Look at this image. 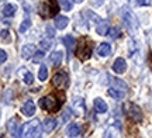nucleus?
I'll return each mask as SVG.
<instances>
[{
	"instance_id": "2eb2a0df",
	"label": "nucleus",
	"mask_w": 152,
	"mask_h": 138,
	"mask_svg": "<svg viewBox=\"0 0 152 138\" xmlns=\"http://www.w3.org/2000/svg\"><path fill=\"white\" fill-rule=\"evenodd\" d=\"M62 58H64V54H62L61 51H55V52L51 54L49 61H51V64H52V66H59L61 62H62Z\"/></svg>"
},
{
	"instance_id": "b1692460",
	"label": "nucleus",
	"mask_w": 152,
	"mask_h": 138,
	"mask_svg": "<svg viewBox=\"0 0 152 138\" xmlns=\"http://www.w3.org/2000/svg\"><path fill=\"white\" fill-rule=\"evenodd\" d=\"M47 77H48V68L45 65H41L39 71H38V79L41 82H44V80H47Z\"/></svg>"
},
{
	"instance_id": "bb28decb",
	"label": "nucleus",
	"mask_w": 152,
	"mask_h": 138,
	"mask_svg": "<svg viewBox=\"0 0 152 138\" xmlns=\"http://www.w3.org/2000/svg\"><path fill=\"white\" fill-rule=\"evenodd\" d=\"M51 45H52V41H51V38H47V39H41V42H39V47L42 48L44 51H47L51 48Z\"/></svg>"
},
{
	"instance_id": "7ed1b4c3",
	"label": "nucleus",
	"mask_w": 152,
	"mask_h": 138,
	"mask_svg": "<svg viewBox=\"0 0 152 138\" xmlns=\"http://www.w3.org/2000/svg\"><path fill=\"white\" fill-rule=\"evenodd\" d=\"M39 107L48 111H58L61 109V103L54 96H45L42 99H39Z\"/></svg>"
},
{
	"instance_id": "f03ea898",
	"label": "nucleus",
	"mask_w": 152,
	"mask_h": 138,
	"mask_svg": "<svg viewBox=\"0 0 152 138\" xmlns=\"http://www.w3.org/2000/svg\"><path fill=\"white\" fill-rule=\"evenodd\" d=\"M123 109H124L125 114L130 117L134 123H141L142 120H144L142 110L140 109V106H137L135 103H125Z\"/></svg>"
},
{
	"instance_id": "ddd939ff",
	"label": "nucleus",
	"mask_w": 152,
	"mask_h": 138,
	"mask_svg": "<svg viewBox=\"0 0 152 138\" xmlns=\"http://www.w3.org/2000/svg\"><path fill=\"white\" fill-rule=\"evenodd\" d=\"M55 128H56V120L55 118H47L42 124V131L44 133H52Z\"/></svg>"
},
{
	"instance_id": "f257e3e1",
	"label": "nucleus",
	"mask_w": 152,
	"mask_h": 138,
	"mask_svg": "<svg viewBox=\"0 0 152 138\" xmlns=\"http://www.w3.org/2000/svg\"><path fill=\"white\" fill-rule=\"evenodd\" d=\"M20 138H42V126L39 120H31L26 123L21 128Z\"/></svg>"
},
{
	"instance_id": "1a4fd4ad",
	"label": "nucleus",
	"mask_w": 152,
	"mask_h": 138,
	"mask_svg": "<svg viewBox=\"0 0 152 138\" xmlns=\"http://www.w3.org/2000/svg\"><path fill=\"white\" fill-rule=\"evenodd\" d=\"M21 113L27 117L34 116L35 114V103H34L33 100H27L21 107Z\"/></svg>"
},
{
	"instance_id": "c756f323",
	"label": "nucleus",
	"mask_w": 152,
	"mask_h": 138,
	"mask_svg": "<svg viewBox=\"0 0 152 138\" xmlns=\"http://www.w3.org/2000/svg\"><path fill=\"white\" fill-rule=\"evenodd\" d=\"M10 33H9V30H1L0 31V38L3 39V41H10Z\"/></svg>"
},
{
	"instance_id": "9d476101",
	"label": "nucleus",
	"mask_w": 152,
	"mask_h": 138,
	"mask_svg": "<svg viewBox=\"0 0 152 138\" xmlns=\"http://www.w3.org/2000/svg\"><path fill=\"white\" fill-rule=\"evenodd\" d=\"M113 71L115 72V73H124L125 71H127V62H125L124 58H117L115 61H114L113 64Z\"/></svg>"
},
{
	"instance_id": "72a5a7b5",
	"label": "nucleus",
	"mask_w": 152,
	"mask_h": 138,
	"mask_svg": "<svg viewBox=\"0 0 152 138\" xmlns=\"http://www.w3.org/2000/svg\"><path fill=\"white\" fill-rule=\"evenodd\" d=\"M73 1H75V3H82L83 0H73Z\"/></svg>"
},
{
	"instance_id": "7c9ffc66",
	"label": "nucleus",
	"mask_w": 152,
	"mask_h": 138,
	"mask_svg": "<svg viewBox=\"0 0 152 138\" xmlns=\"http://www.w3.org/2000/svg\"><path fill=\"white\" fill-rule=\"evenodd\" d=\"M6 61H7V54H6V51L0 50V65H3Z\"/></svg>"
},
{
	"instance_id": "c85d7f7f",
	"label": "nucleus",
	"mask_w": 152,
	"mask_h": 138,
	"mask_svg": "<svg viewBox=\"0 0 152 138\" xmlns=\"http://www.w3.org/2000/svg\"><path fill=\"white\" fill-rule=\"evenodd\" d=\"M33 82H34L33 73H31V72H27V73L24 75V83H26V85H31Z\"/></svg>"
},
{
	"instance_id": "cd10ccee",
	"label": "nucleus",
	"mask_w": 152,
	"mask_h": 138,
	"mask_svg": "<svg viewBox=\"0 0 152 138\" xmlns=\"http://www.w3.org/2000/svg\"><path fill=\"white\" fill-rule=\"evenodd\" d=\"M42 59H44V51H37L33 56V61L35 62V64H38V62H41Z\"/></svg>"
},
{
	"instance_id": "9b49d317",
	"label": "nucleus",
	"mask_w": 152,
	"mask_h": 138,
	"mask_svg": "<svg viewBox=\"0 0 152 138\" xmlns=\"http://www.w3.org/2000/svg\"><path fill=\"white\" fill-rule=\"evenodd\" d=\"M73 110L77 116H82V114H85V111H86V106L83 103V99L80 97H76L73 99Z\"/></svg>"
},
{
	"instance_id": "dca6fc26",
	"label": "nucleus",
	"mask_w": 152,
	"mask_h": 138,
	"mask_svg": "<svg viewBox=\"0 0 152 138\" xmlns=\"http://www.w3.org/2000/svg\"><path fill=\"white\" fill-rule=\"evenodd\" d=\"M109 21L107 20H100L99 24L96 26V31H97L99 35H106L109 33Z\"/></svg>"
},
{
	"instance_id": "39448f33",
	"label": "nucleus",
	"mask_w": 152,
	"mask_h": 138,
	"mask_svg": "<svg viewBox=\"0 0 152 138\" xmlns=\"http://www.w3.org/2000/svg\"><path fill=\"white\" fill-rule=\"evenodd\" d=\"M123 21H124V24L127 26V28L130 31H135L137 27H138V21H137L132 11H124L123 13Z\"/></svg>"
},
{
	"instance_id": "a878e982",
	"label": "nucleus",
	"mask_w": 152,
	"mask_h": 138,
	"mask_svg": "<svg viewBox=\"0 0 152 138\" xmlns=\"http://www.w3.org/2000/svg\"><path fill=\"white\" fill-rule=\"evenodd\" d=\"M113 39H115V38H118L120 37V28H117V27H113V28H109V33H107Z\"/></svg>"
},
{
	"instance_id": "aec40b11",
	"label": "nucleus",
	"mask_w": 152,
	"mask_h": 138,
	"mask_svg": "<svg viewBox=\"0 0 152 138\" xmlns=\"http://www.w3.org/2000/svg\"><path fill=\"white\" fill-rule=\"evenodd\" d=\"M16 11H17V6L9 3V4H6L4 7H3L1 13H3V16L4 17H13L14 14H16Z\"/></svg>"
},
{
	"instance_id": "f3484780",
	"label": "nucleus",
	"mask_w": 152,
	"mask_h": 138,
	"mask_svg": "<svg viewBox=\"0 0 152 138\" xmlns=\"http://www.w3.org/2000/svg\"><path fill=\"white\" fill-rule=\"evenodd\" d=\"M82 128L79 124H76V123H73V124H71L69 127H68V130H66V134L69 135V137L75 138V137H79V134H80Z\"/></svg>"
},
{
	"instance_id": "f8f14e48",
	"label": "nucleus",
	"mask_w": 152,
	"mask_h": 138,
	"mask_svg": "<svg viewBox=\"0 0 152 138\" xmlns=\"http://www.w3.org/2000/svg\"><path fill=\"white\" fill-rule=\"evenodd\" d=\"M103 138H121V133H120L118 126H110L106 131H104Z\"/></svg>"
},
{
	"instance_id": "4468645a",
	"label": "nucleus",
	"mask_w": 152,
	"mask_h": 138,
	"mask_svg": "<svg viewBox=\"0 0 152 138\" xmlns=\"http://www.w3.org/2000/svg\"><path fill=\"white\" fill-rule=\"evenodd\" d=\"M69 24V18L66 16H56L55 17V27L58 30H64V28L68 27Z\"/></svg>"
},
{
	"instance_id": "393cba45",
	"label": "nucleus",
	"mask_w": 152,
	"mask_h": 138,
	"mask_svg": "<svg viewBox=\"0 0 152 138\" xmlns=\"http://www.w3.org/2000/svg\"><path fill=\"white\" fill-rule=\"evenodd\" d=\"M30 27H31V21H30V18H26V20L21 23V26H20L18 30H20V33H26Z\"/></svg>"
},
{
	"instance_id": "a211bd4d",
	"label": "nucleus",
	"mask_w": 152,
	"mask_h": 138,
	"mask_svg": "<svg viewBox=\"0 0 152 138\" xmlns=\"http://www.w3.org/2000/svg\"><path fill=\"white\" fill-rule=\"evenodd\" d=\"M97 54L100 56H109L111 54V45L109 42H102L97 48Z\"/></svg>"
},
{
	"instance_id": "423d86ee",
	"label": "nucleus",
	"mask_w": 152,
	"mask_h": 138,
	"mask_svg": "<svg viewBox=\"0 0 152 138\" xmlns=\"http://www.w3.org/2000/svg\"><path fill=\"white\" fill-rule=\"evenodd\" d=\"M7 130H9V133L13 138H18L20 137V121H18V118L17 117H13L10 118L9 121H7Z\"/></svg>"
},
{
	"instance_id": "6ab92c4d",
	"label": "nucleus",
	"mask_w": 152,
	"mask_h": 138,
	"mask_svg": "<svg viewBox=\"0 0 152 138\" xmlns=\"http://www.w3.org/2000/svg\"><path fill=\"white\" fill-rule=\"evenodd\" d=\"M62 42L66 45V50H68L69 54L73 51V48H75V45H76V41H75V38H73L72 35H65V37L62 38Z\"/></svg>"
},
{
	"instance_id": "5701e85b",
	"label": "nucleus",
	"mask_w": 152,
	"mask_h": 138,
	"mask_svg": "<svg viewBox=\"0 0 152 138\" xmlns=\"http://www.w3.org/2000/svg\"><path fill=\"white\" fill-rule=\"evenodd\" d=\"M58 4L61 6V9H64L65 11H69L73 7V0H59Z\"/></svg>"
},
{
	"instance_id": "6e6552de",
	"label": "nucleus",
	"mask_w": 152,
	"mask_h": 138,
	"mask_svg": "<svg viewBox=\"0 0 152 138\" xmlns=\"http://www.w3.org/2000/svg\"><path fill=\"white\" fill-rule=\"evenodd\" d=\"M35 52H37V47H35V45L34 44H26L21 50V58L27 61V59H30V58H33Z\"/></svg>"
},
{
	"instance_id": "412c9836",
	"label": "nucleus",
	"mask_w": 152,
	"mask_h": 138,
	"mask_svg": "<svg viewBox=\"0 0 152 138\" xmlns=\"http://www.w3.org/2000/svg\"><path fill=\"white\" fill-rule=\"evenodd\" d=\"M94 109H96L97 113H106L107 111V104L104 103L103 99L97 97V99H94Z\"/></svg>"
},
{
	"instance_id": "0eeeda50",
	"label": "nucleus",
	"mask_w": 152,
	"mask_h": 138,
	"mask_svg": "<svg viewBox=\"0 0 152 138\" xmlns=\"http://www.w3.org/2000/svg\"><path fill=\"white\" fill-rule=\"evenodd\" d=\"M75 54H76V56L80 58V59H87V58H90V55H92V48H90L85 41H82L80 45L75 50Z\"/></svg>"
},
{
	"instance_id": "4be33fe9",
	"label": "nucleus",
	"mask_w": 152,
	"mask_h": 138,
	"mask_svg": "<svg viewBox=\"0 0 152 138\" xmlns=\"http://www.w3.org/2000/svg\"><path fill=\"white\" fill-rule=\"evenodd\" d=\"M107 93L113 97V99H117V100H120V99H123L125 96V93L123 92V90H120V89H117V88H109V92Z\"/></svg>"
},
{
	"instance_id": "473e14b6",
	"label": "nucleus",
	"mask_w": 152,
	"mask_h": 138,
	"mask_svg": "<svg viewBox=\"0 0 152 138\" xmlns=\"http://www.w3.org/2000/svg\"><path fill=\"white\" fill-rule=\"evenodd\" d=\"M138 6H151V0H137Z\"/></svg>"
},
{
	"instance_id": "2f4dec72",
	"label": "nucleus",
	"mask_w": 152,
	"mask_h": 138,
	"mask_svg": "<svg viewBox=\"0 0 152 138\" xmlns=\"http://www.w3.org/2000/svg\"><path fill=\"white\" fill-rule=\"evenodd\" d=\"M47 34H48L49 38H54L55 37V30L51 27V26H48V27H47Z\"/></svg>"
},
{
	"instance_id": "20e7f679",
	"label": "nucleus",
	"mask_w": 152,
	"mask_h": 138,
	"mask_svg": "<svg viewBox=\"0 0 152 138\" xmlns=\"http://www.w3.org/2000/svg\"><path fill=\"white\" fill-rule=\"evenodd\" d=\"M52 85L56 89H66L69 86V77L65 72H58L52 77Z\"/></svg>"
}]
</instances>
